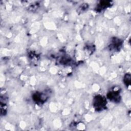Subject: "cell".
Returning a JSON list of instances; mask_svg holds the SVG:
<instances>
[{
	"label": "cell",
	"instance_id": "obj_6",
	"mask_svg": "<svg viewBox=\"0 0 131 131\" xmlns=\"http://www.w3.org/2000/svg\"><path fill=\"white\" fill-rule=\"evenodd\" d=\"M123 82L126 86H129L130 83V75L129 73L126 74L123 78Z\"/></svg>",
	"mask_w": 131,
	"mask_h": 131
},
{
	"label": "cell",
	"instance_id": "obj_1",
	"mask_svg": "<svg viewBox=\"0 0 131 131\" xmlns=\"http://www.w3.org/2000/svg\"><path fill=\"white\" fill-rule=\"evenodd\" d=\"M106 99L103 96L98 95L94 97L93 104L94 108L96 111L99 112L103 110L106 107Z\"/></svg>",
	"mask_w": 131,
	"mask_h": 131
},
{
	"label": "cell",
	"instance_id": "obj_5",
	"mask_svg": "<svg viewBox=\"0 0 131 131\" xmlns=\"http://www.w3.org/2000/svg\"><path fill=\"white\" fill-rule=\"evenodd\" d=\"M112 5V2L110 1H101L97 6L96 8V10L97 12H100L102 10L106 9V8L110 7Z\"/></svg>",
	"mask_w": 131,
	"mask_h": 131
},
{
	"label": "cell",
	"instance_id": "obj_7",
	"mask_svg": "<svg viewBox=\"0 0 131 131\" xmlns=\"http://www.w3.org/2000/svg\"><path fill=\"white\" fill-rule=\"evenodd\" d=\"M88 8V5L86 4H83L78 8V11L79 12H83L85 11Z\"/></svg>",
	"mask_w": 131,
	"mask_h": 131
},
{
	"label": "cell",
	"instance_id": "obj_2",
	"mask_svg": "<svg viewBox=\"0 0 131 131\" xmlns=\"http://www.w3.org/2000/svg\"><path fill=\"white\" fill-rule=\"evenodd\" d=\"M32 99L37 104H42L48 99V95L45 92H37L32 95Z\"/></svg>",
	"mask_w": 131,
	"mask_h": 131
},
{
	"label": "cell",
	"instance_id": "obj_4",
	"mask_svg": "<svg viewBox=\"0 0 131 131\" xmlns=\"http://www.w3.org/2000/svg\"><path fill=\"white\" fill-rule=\"evenodd\" d=\"M107 98L114 103H119L121 100V96L119 90L113 89L110 91L107 94Z\"/></svg>",
	"mask_w": 131,
	"mask_h": 131
},
{
	"label": "cell",
	"instance_id": "obj_3",
	"mask_svg": "<svg viewBox=\"0 0 131 131\" xmlns=\"http://www.w3.org/2000/svg\"><path fill=\"white\" fill-rule=\"evenodd\" d=\"M122 45V41L117 37H113L108 45L109 49L111 51H118Z\"/></svg>",
	"mask_w": 131,
	"mask_h": 131
}]
</instances>
